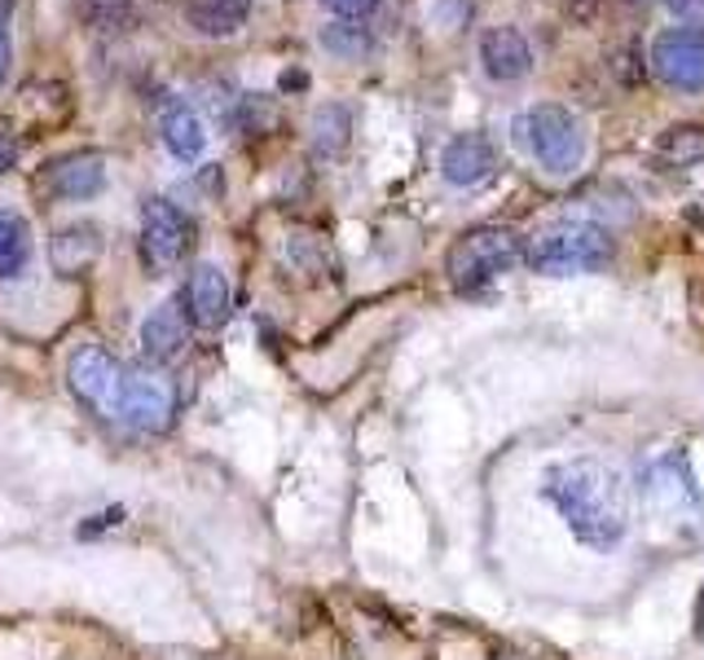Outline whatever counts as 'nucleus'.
<instances>
[{
    "instance_id": "1",
    "label": "nucleus",
    "mask_w": 704,
    "mask_h": 660,
    "mask_svg": "<svg viewBox=\"0 0 704 660\" xmlns=\"http://www.w3.org/2000/svg\"><path fill=\"white\" fill-rule=\"evenodd\" d=\"M542 498L559 511L568 533L590 551H617L630 533L626 480L599 458H568L542 471Z\"/></svg>"
},
{
    "instance_id": "2",
    "label": "nucleus",
    "mask_w": 704,
    "mask_h": 660,
    "mask_svg": "<svg viewBox=\"0 0 704 660\" xmlns=\"http://www.w3.org/2000/svg\"><path fill=\"white\" fill-rule=\"evenodd\" d=\"M617 256V243L595 221H555L524 243V265L542 278H577L599 274Z\"/></svg>"
},
{
    "instance_id": "3",
    "label": "nucleus",
    "mask_w": 704,
    "mask_h": 660,
    "mask_svg": "<svg viewBox=\"0 0 704 660\" xmlns=\"http://www.w3.org/2000/svg\"><path fill=\"white\" fill-rule=\"evenodd\" d=\"M515 137L533 150V159L551 177H573L586 159V128L559 102H537L529 115L515 119Z\"/></svg>"
},
{
    "instance_id": "4",
    "label": "nucleus",
    "mask_w": 704,
    "mask_h": 660,
    "mask_svg": "<svg viewBox=\"0 0 704 660\" xmlns=\"http://www.w3.org/2000/svg\"><path fill=\"white\" fill-rule=\"evenodd\" d=\"M639 498L670 524H701L704 515V493L683 449H665L639 467Z\"/></svg>"
},
{
    "instance_id": "5",
    "label": "nucleus",
    "mask_w": 704,
    "mask_h": 660,
    "mask_svg": "<svg viewBox=\"0 0 704 660\" xmlns=\"http://www.w3.org/2000/svg\"><path fill=\"white\" fill-rule=\"evenodd\" d=\"M524 260V243L515 230H502V225H480L471 234H462L449 256H445V274L458 291H476L493 278H502L506 269H515Z\"/></svg>"
},
{
    "instance_id": "6",
    "label": "nucleus",
    "mask_w": 704,
    "mask_h": 660,
    "mask_svg": "<svg viewBox=\"0 0 704 660\" xmlns=\"http://www.w3.org/2000/svg\"><path fill=\"white\" fill-rule=\"evenodd\" d=\"M172 409H177V392H172V383L163 374H154V370H124L110 418H119V423H128L137 432H168Z\"/></svg>"
},
{
    "instance_id": "7",
    "label": "nucleus",
    "mask_w": 704,
    "mask_h": 660,
    "mask_svg": "<svg viewBox=\"0 0 704 660\" xmlns=\"http://www.w3.org/2000/svg\"><path fill=\"white\" fill-rule=\"evenodd\" d=\"M119 379H124V365H119L106 348H97V343L75 348L71 361H66V387H71V396H75L79 405H88L93 414H102V418L115 414Z\"/></svg>"
},
{
    "instance_id": "8",
    "label": "nucleus",
    "mask_w": 704,
    "mask_h": 660,
    "mask_svg": "<svg viewBox=\"0 0 704 660\" xmlns=\"http://www.w3.org/2000/svg\"><path fill=\"white\" fill-rule=\"evenodd\" d=\"M648 66L679 93H704V40L692 26H670L652 40Z\"/></svg>"
},
{
    "instance_id": "9",
    "label": "nucleus",
    "mask_w": 704,
    "mask_h": 660,
    "mask_svg": "<svg viewBox=\"0 0 704 660\" xmlns=\"http://www.w3.org/2000/svg\"><path fill=\"white\" fill-rule=\"evenodd\" d=\"M141 247H146L150 265L172 269L190 247V221L168 199H150L141 207Z\"/></svg>"
},
{
    "instance_id": "10",
    "label": "nucleus",
    "mask_w": 704,
    "mask_h": 660,
    "mask_svg": "<svg viewBox=\"0 0 704 660\" xmlns=\"http://www.w3.org/2000/svg\"><path fill=\"white\" fill-rule=\"evenodd\" d=\"M498 168V150L484 132H458L454 141H445L440 150V177L458 190H471L480 181H489Z\"/></svg>"
},
{
    "instance_id": "11",
    "label": "nucleus",
    "mask_w": 704,
    "mask_h": 660,
    "mask_svg": "<svg viewBox=\"0 0 704 660\" xmlns=\"http://www.w3.org/2000/svg\"><path fill=\"white\" fill-rule=\"evenodd\" d=\"M480 62H484L489 79L515 84V79H524L533 71V44H529V35L520 26L502 22V26H489L480 35Z\"/></svg>"
},
{
    "instance_id": "12",
    "label": "nucleus",
    "mask_w": 704,
    "mask_h": 660,
    "mask_svg": "<svg viewBox=\"0 0 704 660\" xmlns=\"http://www.w3.org/2000/svg\"><path fill=\"white\" fill-rule=\"evenodd\" d=\"M44 185H49L57 199H66V203H84V199L102 194V185H106V163H102V155H93V150L66 155V159H57V163L49 168Z\"/></svg>"
},
{
    "instance_id": "13",
    "label": "nucleus",
    "mask_w": 704,
    "mask_h": 660,
    "mask_svg": "<svg viewBox=\"0 0 704 660\" xmlns=\"http://www.w3.org/2000/svg\"><path fill=\"white\" fill-rule=\"evenodd\" d=\"M190 343V313L181 309V300H163L159 309H150V318L141 322V352L150 361H172L181 356Z\"/></svg>"
},
{
    "instance_id": "14",
    "label": "nucleus",
    "mask_w": 704,
    "mask_h": 660,
    "mask_svg": "<svg viewBox=\"0 0 704 660\" xmlns=\"http://www.w3.org/2000/svg\"><path fill=\"white\" fill-rule=\"evenodd\" d=\"M181 300L190 305V318H194L199 327L216 330L230 318V278H225V269L212 265V260H203V265L194 269L190 291H185Z\"/></svg>"
},
{
    "instance_id": "15",
    "label": "nucleus",
    "mask_w": 704,
    "mask_h": 660,
    "mask_svg": "<svg viewBox=\"0 0 704 660\" xmlns=\"http://www.w3.org/2000/svg\"><path fill=\"white\" fill-rule=\"evenodd\" d=\"M97 256H102V230L88 225V221L57 230L53 243H49V265H53V274H62V278L88 274V269L97 265Z\"/></svg>"
},
{
    "instance_id": "16",
    "label": "nucleus",
    "mask_w": 704,
    "mask_h": 660,
    "mask_svg": "<svg viewBox=\"0 0 704 660\" xmlns=\"http://www.w3.org/2000/svg\"><path fill=\"white\" fill-rule=\"evenodd\" d=\"M159 132H163V146L181 159V163H194L207 146V132H203V119L194 106L185 102H168L163 115H159Z\"/></svg>"
},
{
    "instance_id": "17",
    "label": "nucleus",
    "mask_w": 704,
    "mask_h": 660,
    "mask_svg": "<svg viewBox=\"0 0 704 660\" xmlns=\"http://www.w3.org/2000/svg\"><path fill=\"white\" fill-rule=\"evenodd\" d=\"M252 13V0H185V22L207 35V40H225L234 35Z\"/></svg>"
},
{
    "instance_id": "18",
    "label": "nucleus",
    "mask_w": 704,
    "mask_h": 660,
    "mask_svg": "<svg viewBox=\"0 0 704 660\" xmlns=\"http://www.w3.org/2000/svg\"><path fill=\"white\" fill-rule=\"evenodd\" d=\"M309 141L318 159H340L352 141V110L344 102H327L309 119Z\"/></svg>"
},
{
    "instance_id": "19",
    "label": "nucleus",
    "mask_w": 704,
    "mask_h": 660,
    "mask_svg": "<svg viewBox=\"0 0 704 660\" xmlns=\"http://www.w3.org/2000/svg\"><path fill=\"white\" fill-rule=\"evenodd\" d=\"M31 260V230L18 212L0 207V278H18Z\"/></svg>"
},
{
    "instance_id": "20",
    "label": "nucleus",
    "mask_w": 704,
    "mask_h": 660,
    "mask_svg": "<svg viewBox=\"0 0 704 660\" xmlns=\"http://www.w3.org/2000/svg\"><path fill=\"white\" fill-rule=\"evenodd\" d=\"M657 159H665V163H674V168L701 163L704 159V128L701 124L665 128V132H661V141H657Z\"/></svg>"
},
{
    "instance_id": "21",
    "label": "nucleus",
    "mask_w": 704,
    "mask_h": 660,
    "mask_svg": "<svg viewBox=\"0 0 704 660\" xmlns=\"http://www.w3.org/2000/svg\"><path fill=\"white\" fill-rule=\"evenodd\" d=\"M322 49L327 53H335L340 62H361L365 53H370V31L361 26V22H349V18H340V22H331V26H322Z\"/></svg>"
},
{
    "instance_id": "22",
    "label": "nucleus",
    "mask_w": 704,
    "mask_h": 660,
    "mask_svg": "<svg viewBox=\"0 0 704 660\" xmlns=\"http://www.w3.org/2000/svg\"><path fill=\"white\" fill-rule=\"evenodd\" d=\"M608 71L617 75V84H621V88H639V84L652 75L648 53L639 49V40H621V44H612V49H608Z\"/></svg>"
},
{
    "instance_id": "23",
    "label": "nucleus",
    "mask_w": 704,
    "mask_h": 660,
    "mask_svg": "<svg viewBox=\"0 0 704 660\" xmlns=\"http://www.w3.org/2000/svg\"><path fill=\"white\" fill-rule=\"evenodd\" d=\"M427 18L440 31H462V26H471V0H431Z\"/></svg>"
},
{
    "instance_id": "24",
    "label": "nucleus",
    "mask_w": 704,
    "mask_h": 660,
    "mask_svg": "<svg viewBox=\"0 0 704 660\" xmlns=\"http://www.w3.org/2000/svg\"><path fill=\"white\" fill-rule=\"evenodd\" d=\"M79 9L93 26H119L128 13V0H79Z\"/></svg>"
},
{
    "instance_id": "25",
    "label": "nucleus",
    "mask_w": 704,
    "mask_h": 660,
    "mask_svg": "<svg viewBox=\"0 0 704 660\" xmlns=\"http://www.w3.org/2000/svg\"><path fill=\"white\" fill-rule=\"evenodd\" d=\"M564 18L573 26H590L599 18V0H564Z\"/></svg>"
},
{
    "instance_id": "26",
    "label": "nucleus",
    "mask_w": 704,
    "mask_h": 660,
    "mask_svg": "<svg viewBox=\"0 0 704 660\" xmlns=\"http://www.w3.org/2000/svg\"><path fill=\"white\" fill-rule=\"evenodd\" d=\"M331 13H340V18H349V22H356V18H365L378 0H322Z\"/></svg>"
},
{
    "instance_id": "27",
    "label": "nucleus",
    "mask_w": 704,
    "mask_h": 660,
    "mask_svg": "<svg viewBox=\"0 0 704 660\" xmlns=\"http://www.w3.org/2000/svg\"><path fill=\"white\" fill-rule=\"evenodd\" d=\"M18 163V137L9 124H0V172H9Z\"/></svg>"
},
{
    "instance_id": "28",
    "label": "nucleus",
    "mask_w": 704,
    "mask_h": 660,
    "mask_svg": "<svg viewBox=\"0 0 704 660\" xmlns=\"http://www.w3.org/2000/svg\"><path fill=\"white\" fill-rule=\"evenodd\" d=\"M679 18H692V26H704V0H665Z\"/></svg>"
},
{
    "instance_id": "29",
    "label": "nucleus",
    "mask_w": 704,
    "mask_h": 660,
    "mask_svg": "<svg viewBox=\"0 0 704 660\" xmlns=\"http://www.w3.org/2000/svg\"><path fill=\"white\" fill-rule=\"evenodd\" d=\"M9 57H13V40H9V18L0 13V84L9 75Z\"/></svg>"
},
{
    "instance_id": "30",
    "label": "nucleus",
    "mask_w": 704,
    "mask_h": 660,
    "mask_svg": "<svg viewBox=\"0 0 704 660\" xmlns=\"http://www.w3.org/2000/svg\"><path fill=\"white\" fill-rule=\"evenodd\" d=\"M278 88H282V93H305V88H309V71H282Z\"/></svg>"
},
{
    "instance_id": "31",
    "label": "nucleus",
    "mask_w": 704,
    "mask_h": 660,
    "mask_svg": "<svg viewBox=\"0 0 704 660\" xmlns=\"http://www.w3.org/2000/svg\"><path fill=\"white\" fill-rule=\"evenodd\" d=\"M639 4H657V0H639Z\"/></svg>"
}]
</instances>
